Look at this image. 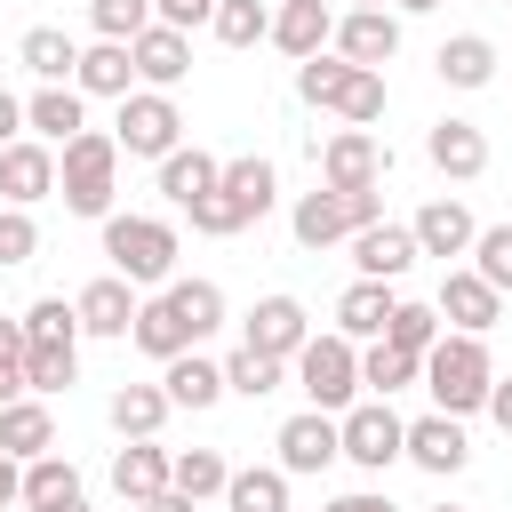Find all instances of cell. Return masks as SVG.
Segmentation results:
<instances>
[{
  "label": "cell",
  "mask_w": 512,
  "mask_h": 512,
  "mask_svg": "<svg viewBox=\"0 0 512 512\" xmlns=\"http://www.w3.org/2000/svg\"><path fill=\"white\" fill-rule=\"evenodd\" d=\"M88 24H96V40H136L160 16H152V0H88Z\"/></svg>",
  "instance_id": "43"
},
{
  "label": "cell",
  "mask_w": 512,
  "mask_h": 512,
  "mask_svg": "<svg viewBox=\"0 0 512 512\" xmlns=\"http://www.w3.org/2000/svg\"><path fill=\"white\" fill-rule=\"evenodd\" d=\"M0 504H24V464L0 456Z\"/></svg>",
  "instance_id": "51"
},
{
  "label": "cell",
  "mask_w": 512,
  "mask_h": 512,
  "mask_svg": "<svg viewBox=\"0 0 512 512\" xmlns=\"http://www.w3.org/2000/svg\"><path fill=\"white\" fill-rule=\"evenodd\" d=\"M8 144H24V104L0 88V152H8Z\"/></svg>",
  "instance_id": "49"
},
{
  "label": "cell",
  "mask_w": 512,
  "mask_h": 512,
  "mask_svg": "<svg viewBox=\"0 0 512 512\" xmlns=\"http://www.w3.org/2000/svg\"><path fill=\"white\" fill-rule=\"evenodd\" d=\"M416 376H424V360H416V352H392V344H368V352H360V384H368L376 400H392V392H400V384H416Z\"/></svg>",
  "instance_id": "39"
},
{
  "label": "cell",
  "mask_w": 512,
  "mask_h": 512,
  "mask_svg": "<svg viewBox=\"0 0 512 512\" xmlns=\"http://www.w3.org/2000/svg\"><path fill=\"white\" fill-rule=\"evenodd\" d=\"M464 456H472V440H464V416H416L408 424V464H424V472H464Z\"/></svg>",
  "instance_id": "21"
},
{
  "label": "cell",
  "mask_w": 512,
  "mask_h": 512,
  "mask_svg": "<svg viewBox=\"0 0 512 512\" xmlns=\"http://www.w3.org/2000/svg\"><path fill=\"white\" fill-rule=\"evenodd\" d=\"M160 296H168V304H176V320H184V328H192V344H200V336H216V328H224V288H216V280H168V288H160Z\"/></svg>",
  "instance_id": "33"
},
{
  "label": "cell",
  "mask_w": 512,
  "mask_h": 512,
  "mask_svg": "<svg viewBox=\"0 0 512 512\" xmlns=\"http://www.w3.org/2000/svg\"><path fill=\"white\" fill-rule=\"evenodd\" d=\"M296 384H304V400L312 408H352L360 400V352H352V336H312L304 352H296Z\"/></svg>",
  "instance_id": "6"
},
{
  "label": "cell",
  "mask_w": 512,
  "mask_h": 512,
  "mask_svg": "<svg viewBox=\"0 0 512 512\" xmlns=\"http://www.w3.org/2000/svg\"><path fill=\"white\" fill-rule=\"evenodd\" d=\"M344 128H376L384 120V72H352V88H344Z\"/></svg>",
  "instance_id": "46"
},
{
  "label": "cell",
  "mask_w": 512,
  "mask_h": 512,
  "mask_svg": "<svg viewBox=\"0 0 512 512\" xmlns=\"http://www.w3.org/2000/svg\"><path fill=\"white\" fill-rule=\"evenodd\" d=\"M136 352H152V360L168 368L176 352H200V344H192V328L176 320V304H168V296H152V304L136 312Z\"/></svg>",
  "instance_id": "32"
},
{
  "label": "cell",
  "mask_w": 512,
  "mask_h": 512,
  "mask_svg": "<svg viewBox=\"0 0 512 512\" xmlns=\"http://www.w3.org/2000/svg\"><path fill=\"white\" fill-rule=\"evenodd\" d=\"M472 272H480V280H488L496 296L512 288V224H488V232L472 240Z\"/></svg>",
  "instance_id": "45"
},
{
  "label": "cell",
  "mask_w": 512,
  "mask_h": 512,
  "mask_svg": "<svg viewBox=\"0 0 512 512\" xmlns=\"http://www.w3.org/2000/svg\"><path fill=\"white\" fill-rule=\"evenodd\" d=\"M168 488H176V496H192V504H208V496H224V488H232V464H224L216 448H184V456L168 464Z\"/></svg>",
  "instance_id": "34"
},
{
  "label": "cell",
  "mask_w": 512,
  "mask_h": 512,
  "mask_svg": "<svg viewBox=\"0 0 512 512\" xmlns=\"http://www.w3.org/2000/svg\"><path fill=\"white\" fill-rule=\"evenodd\" d=\"M352 8H384V0H352Z\"/></svg>",
  "instance_id": "58"
},
{
  "label": "cell",
  "mask_w": 512,
  "mask_h": 512,
  "mask_svg": "<svg viewBox=\"0 0 512 512\" xmlns=\"http://www.w3.org/2000/svg\"><path fill=\"white\" fill-rule=\"evenodd\" d=\"M128 56H136V80H152L160 96L192 72V32H176V24H152V32H136L128 40Z\"/></svg>",
  "instance_id": "15"
},
{
  "label": "cell",
  "mask_w": 512,
  "mask_h": 512,
  "mask_svg": "<svg viewBox=\"0 0 512 512\" xmlns=\"http://www.w3.org/2000/svg\"><path fill=\"white\" fill-rule=\"evenodd\" d=\"M272 448H280V472H288V480H296V472H328V464L344 456V424H336L328 408H304V416L280 424Z\"/></svg>",
  "instance_id": "9"
},
{
  "label": "cell",
  "mask_w": 512,
  "mask_h": 512,
  "mask_svg": "<svg viewBox=\"0 0 512 512\" xmlns=\"http://www.w3.org/2000/svg\"><path fill=\"white\" fill-rule=\"evenodd\" d=\"M104 416H112V432H120V440H152V432L168 424V392H160V384H120Z\"/></svg>",
  "instance_id": "31"
},
{
  "label": "cell",
  "mask_w": 512,
  "mask_h": 512,
  "mask_svg": "<svg viewBox=\"0 0 512 512\" xmlns=\"http://www.w3.org/2000/svg\"><path fill=\"white\" fill-rule=\"evenodd\" d=\"M24 336H32V344H80V304L40 296V304L24 312Z\"/></svg>",
  "instance_id": "44"
},
{
  "label": "cell",
  "mask_w": 512,
  "mask_h": 512,
  "mask_svg": "<svg viewBox=\"0 0 512 512\" xmlns=\"http://www.w3.org/2000/svg\"><path fill=\"white\" fill-rule=\"evenodd\" d=\"M104 256L128 288H160L176 272V224L160 216H104Z\"/></svg>",
  "instance_id": "3"
},
{
  "label": "cell",
  "mask_w": 512,
  "mask_h": 512,
  "mask_svg": "<svg viewBox=\"0 0 512 512\" xmlns=\"http://www.w3.org/2000/svg\"><path fill=\"white\" fill-rule=\"evenodd\" d=\"M488 416L512 432V376H496V384H488Z\"/></svg>",
  "instance_id": "52"
},
{
  "label": "cell",
  "mask_w": 512,
  "mask_h": 512,
  "mask_svg": "<svg viewBox=\"0 0 512 512\" xmlns=\"http://www.w3.org/2000/svg\"><path fill=\"white\" fill-rule=\"evenodd\" d=\"M496 8H512V0H496Z\"/></svg>",
  "instance_id": "60"
},
{
  "label": "cell",
  "mask_w": 512,
  "mask_h": 512,
  "mask_svg": "<svg viewBox=\"0 0 512 512\" xmlns=\"http://www.w3.org/2000/svg\"><path fill=\"white\" fill-rule=\"evenodd\" d=\"M416 256H424V248H416L408 224H368V232H352V264H360V280H400Z\"/></svg>",
  "instance_id": "20"
},
{
  "label": "cell",
  "mask_w": 512,
  "mask_h": 512,
  "mask_svg": "<svg viewBox=\"0 0 512 512\" xmlns=\"http://www.w3.org/2000/svg\"><path fill=\"white\" fill-rule=\"evenodd\" d=\"M392 8H408V16H432V8H440V0H392Z\"/></svg>",
  "instance_id": "56"
},
{
  "label": "cell",
  "mask_w": 512,
  "mask_h": 512,
  "mask_svg": "<svg viewBox=\"0 0 512 512\" xmlns=\"http://www.w3.org/2000/svg\"><path fill=\"white\" fill-rule=\"evenodd\" d=\"M432 512H464V504H432Z\"/></svg>",
  "instance_id": "59"
},
{
  "label": "cell",
  "mask_w": 512,
  "mask_h": 512,
  "mask_svg": "<svg viewBox=\"0 0 512 512\" xmlns=\"http://www.w3.org/2000/svg\"><path fill=\"white\" fill-rule=\"evenodd\" d=\"M72 376H80V352H72V344H32V352H24V392L48 400V392H64Z\"/></svg>",
  "instance_id": "42"
},
{
  "label": "cell",
  "mask_w": 512,
  "mask_h": 512,
  "mask_svg": "<svg viewBox=\"0 0 512 512\" xmlns=\"http://www.w3.org/2000/svg\"><path fill=\"white\" fill-rule=\"evenodd\" d=\"M432 72H440L448 88H488V80H496V40H480V32H456V40H440Z\"/></svg>",
  "instance_id": "28"
},
{
  "label": "cell",
  "mask_w": 512,
  "mask_h": 512,
  "mask_svg": "<svg viewBox=\"0 0 512 512\" xmlns=\"http://www.w3.org/2000/svg\"><path fill=\"white\" fill-rule=\"evenodd\" d=\"M168 408H216L224 400V360H200V352H176L168 376H160Z\"/></svg>",
  "instance_id": "26"
},
{
  "label": "cell",
  "mask_w": 512,
  "mask_h": 512,
  "mask_svg": "<svg viewBox=\"0 0 512 512\" xmlns=\"http://www.w3.org/2000/svg\"><path fill=\"white\" fill-rule=\"evenodd\" d=\"M24 128H32L40 144H56V152H64V144L88 128V120H80V88H40V96L24 104Z\"/></svg>",
  "instance_id": "29"
},
{
  "label": "cell",
  "mask_w": 512,
  "mask_h": 512,
  "mask_svg": "<svg viewBox=\"0 0 512 512\" xmlns=\"http://www.w3.org/2000/svg\"><path fill=\"white\" fill-rule=\"evenodd\" d=\"M168 464H176L168 448H152V440H128V448L112 456V488H120L128 504H152V496L168 488Z\"/></svg>",
  "instance_id": "27"
},
{
  "label": "cell",
  "mask_w": 512,
  "mask_h": 512,
  "mask_svg": "<svg viewBox=\"0 0 512 512\" xmlns=\"http://www.w3.org/2000/svg\"><path fill=\"white\" fill-rule=\"evenodd\" d=\"M184 216H192V232H208V240H232V232H248V224H240V208H232L224 192H208V200H200V208H184Z\"/></svg>",
  "instance_id": "48"
},
{
  "label": "cell",
  "mask_w": 512,
  "mask_h": 512,
  "mask_svg": "<svg viewBox=\"0 0 512 512\" xmlns=\"http://www.w3.org/2000/svg\"><path fill=\"white\" fill-rule=\"evenodd\" d=\"M440 336H448V328H440V312H432V304H400V312L384 320V336H376V344H392V352H416V360H424Z\"/></svg>",
  "instance_id": "38"
},
{
  "label": "cell",
  "mask_w": 512,
  "mask_h": 512,
  "mask_svg": "<svg viewBox=\"0 0 512 512\" xmlns=\"http://www.w3.org/2000/svg\"><path fill=\"white\" fill-rule=\"evenodd\" d=\"M336 56L360 64V72H384V64L400 56V16H392V8H352V16H336Z\"/></svg>",
  "instance_id": "10"
},
{
  "label": "cell",
  "mask_w": 512,
  "mask_h": 512,
  "mask_svg": "<svg viewBox=\"0 0 512 512\" xmlns=\"http://www.w3.org/2000/svg\"><path fill=\"white\" fill-rule=\"evenodd\" d=\"M432 312H440V328H456V336H488V328L504 320V296H496L480 272H448L440 296H432Z\"/></svg>",
  "instance_id": "11"
},
{
  "label": "cell",
  "mask_w": 512,
  "mask_h": 512,
  "mask_svg": "<svg viewBox=\"0 0 512 512\" xmlns=\"http://www.w3.org/2000/svg\"><path fill=\"white\" fill-rule=\"evenodd\" d=\"M224 512H288V472H280V464H248V472H232Z\"/></svg>",
  "instance_id": "35"
},
{
  "label": "cell",
  "mask_w": 512,
  "mask_h": 512,
  "mask_svg": "<svg viewBox=\"0 0 512 512\" xmlns=\"http://www.w3.org/2000/svg\"><path fill=\"white\" fill-rule=\"evenodd\" d=\"M16 64H24L40 88H72V72H80V40L56 32V24H32V32L16 40Z\"/></svg>",
  "instance_id": "19"
},
{
  "label": "cell",
  "mask_w": 512,
  "mask_h": 512,
  "mask_svg": "<svg viewBox=\"0 0 512 512\" xmlns=\"http://www.w3.org/2000/svg\"><path fill=\"white\" fill-rule=\"evenodd\" d=\"M216 184H224V160H216V152H200V144H192V152H168V160H160V192H168L176 208H200V200H208Z\"/></svg>",
  "instance_id": "24"
},
{
  "label": "cell",
  "mask_w": 512,
  "mask_h": 512,
  "mask_svg": "<svg viewBox=\"0 0 512 512\" xmlns=\"http://www.w3.org/2000/svg\"><path fill=\"white\" fill-rule=\"evenodd\" d=\"M384 168H392V152H384L368 128H336V136L320 144V184H328V192H376Z\"/></svg>",
  "instance_id": "8"
},
{
  "label": "cell",
  "mask_w": 512,
  "mask_h": 512,
  "mask_svg": "<svg viewBox=\"0 0 512 512\" xmlns=\"http://www.w3.org/2000/svg\"><path fill=\"white\" fill-rule=\"evenodd\" d=\"M136 512H200V504H192V496H176V488H160V496H152V504H136Z\"/></svg>",
  "instance_id": "55"
},
{
  "label": "cell",
  "mask_w": 512,
  "mask_h": 512,
  "mask_svg": "<svg viewBox=\"0 0 512 512\" xmlns=\"http://www.w3.org/2000/svg\"><path fill=\"white\" fill-rule=\"evenodd\" d=\"M128 80H136L128 40H96V48H80V72H72V88H80V96H136Z\"/></svg>",
  "instance_id": "23"
},
{
  "label": "cell",
  "mask_w": 512,
  "mask_h": 512,
  "mask_svg": "<svg viewBox=\"0 0 512 512\" xmlns=\"http://www.w3.org/2000/svg\"><path fill=\"white\" fill-rule=\"evenodd\" d=\"M368 224H384V200L376 192H304L296 200V216H288V232H296V248H328V240H352V232H368Z\"/></svg>",
  "instance_id": "4"
},
{
  "label": "cell",
  "mask_w": 512,
  "mask_h": 512,
  "mask_svg": "<svg viewBox=\"0 0 512 512\" xmlns=\"http://www.w3.org/2000/svg\"><path fill=\"white\" fill-rule=\"evenodd\" d=\"M72 496H88L80 472H72V456H32V464H24V504H32V512L72 504Z\"/></svg>",
  "instance_id": "36"
},
{
  "label": "cell",
  "mask_w": 512,
  "mask_h": 512,
  "mask_svg": "<svg viewBox=\"0 0 512 512\" xmlns=\"http://www.w3.org/2000/svg\"><path fill=\"white\" fill-rule=\"evenodd\" d=\"M24 400V360H0V408Z\"/></svg>",
  "instance_id": "53"
},
{
  "label": "cell",
  "mask_w": 512,
  "mask_h": 512,
  "mask_svg": "<svg viewBox=\"0 0 512 512\" xmlns=\"http://www.w3.org/2000/svg\"><path fill=\"white\" fill-rule=\"evenodd\" d=\"M408 232H416V248H424V256H472V240H480L472 208H464V200H448V192H440V200H424Z\"/></svg>",
  "instance_id": "16"
},
{
  "label": "cell",
  "mask_w": 512,
  "mask_h": 512,
  "mask_svg": "<svg viewBox=\"0 0 512 512\" xmlns=\"http://www.w3.org/2000/svg\"><path fill=\"white\" fill-rule=\"evenodd\" d=\"M328 512H392V504H384V496H376V488H352V496H336V504H328Z\"/></svg>",
  "instance_id": "54"
},
{
  "label": "cell",
  "mask_w": 512,
  "mask_h": 512,
  "mask_svg": "<svg viewBox=\"0 0 512 512\" xmlns=\"http://www.w3.org/2000/svg\"><path fill=\"white\" fill-rule=\"evenodd\" d=\"M392 312H400L392 280H352V288L336 296V336H384Z\"/></svg>",
  "instance_id": "25"
},
{
  "label": "cell",
  "mask_w": 512,
  "mask_h": 512,
  "mask_svg": "<svg viewBox=\"0 0 512 512\" xmlns=\"http://www.w3.org/2000/svg\"><path fill=\"white\" fill-rule=\"evenodd\" d=\"M112 176H120V136L104 128H80L56 160V192L72 216H112Z\"/></svg>",
  "instance_id": "2"
},
{
  "label": "cell",
  "mask_w": 512,
  "mask_h": 512,
  "mask_svg": "<svg viewBox=\"0 0 512 512\" xmlns=\"http://www.w3.org/2000/svg\"><path fill=\"white\" fill-rule=\"evenodd\" d=\"M248 352H272V360H296L304 344H312V320H304V304L296 296H264L256 312H248V336H240Z\"/></svg>",
  "instance_id": "13"
},
{
  "label": "cell",
  "mask_w": 512,
  "mask_h": 512,
  "mask_svg": "<svg viewBox=\"0 0 512 512\" xmlns=\"http://www.w3.org/2000/svg\"><path fill=\"white\" fill-rule=\"evenodd\" d=\"M280 376H288V360H272V352H232L224 360V392H240V400H264V392H280Z\"/></svg>",
  "instance_id": "40"
},
{
  "label": "cell",
  "mask_w": 512,
  "mask_h": 512,
  "mask_svg": "<svg viewBox=\"0 0 512 512\" xmlns=\"http://www.w3.org/2000/svg\"><path fill=\"white\" fill-rule=\"evenodd\" d=\"M32 352V336H24V320H0V360H24Z\"/></svg>",
  "instance_id": "50"
},
{
  "label": "cell",
  "mask_w": 512,
  "mask_h": 512,
  "mask_svg": "<svg viewBox=\"0 0 512 512\" xmlns=\"http://www.w3.org/2000/svg\"><path fill=\"white\" fill-rule=\"evenodd\" d=\"M424 160H432L448 184H472V176H488V136H480L472 120H432Z\"/></svg>",
  "instance_id": "14"
},
{
  "label": "cell",
  "mask_w": 512,
  "mask_h": 512,
  "mask_svg": "<svg viewBox=\"0 0 512 512\" xmlns=\"http://www.w3.org/2000/svg\"><path fill=\"white\" fill-rule=\"evenodd\" d=\"M72 304H80V328H88V336H136V312H144V304H136V288H128L120 272L88 280Z\"/></svg>",
  "instance_id": "17"
},
{
  "label": "cell",
  "mask_w": 512,
  "mask_h": 512,
  "mask_svg": "<svg viewBox=\"0 0 512 512\" xmlns=\"http://www.w3.org/2000/svg\"><path fill=\"white\" fill-rule=\"evenodd\" d=\"M208 32H216L224 48H256V40H272V8H264V0H216Z\"/></svg>",
  "instance_id": "37"
},
{
  "label": "cell",
  "mask_w": 512,
  "mask_h": 512,
  "mask_svg": "<svg viewBox=\"0 0 512 512\" xmlns=\"http://www.w3.org/2000/svg\"><path fill=\"white\" fill-rule=\"evenodd\" d=\"M48 512H88V496H72V504H48Z\"/></svg>",
  "instance_id": "57"
},
{
  "label": "cell",
  "mask_w": 512,
  "mask_h": 512,
  "mask_svg": "<svg viewBox=\"0 0 512 512\" xmlns=\"http://www.w3.org/2000/svg\"><path fill=\"white\" fill-rule=\"evenodd\" d=\"M40 256V224L32 208H0V264H32Z\"/></svg>",
  "instance_id": "47"
},
{
  "label": "cell",
  "mask_w": 512,
  "mask_h": 512,
  "mask_svg": "<svg viewBox=\"0 0 512 512\" xmlns=\"http://www.w3.org/2000/svg\"><path fill=\"white\" fill-rule=\"evenodd\" d=\"M232 208H240V224H256L264 208H272V160L264 152H240V160H224V184H216Z\"/></svg>",
  "instance_id": "30"
},
{
  "label": "cell",
  "mask_w": 512,
  "mask_h": 512,
  "mask_svg": "<svg viewBox=\"0 0 512 512\" xmlns=\"http://www.w3.org/2000/svg\"><path fill=\"white\" fill-rule=\"evenodd\" d=\"M0 456H16V464L56 456V416H48V400H16V408H0Z\"/></svg>",
  "instance_id": "22"
},
{
  "label": "cell",
  "mask_w": 512,
  "mask_h": 512,
  "mask_svg": "<svg viewBox=\"0 0 512 512\" xmlns=\"http://www.w3.org/2000/svg\"><path fill=\"white\" fill-rule=\"evenodd\" d=\"M328 40H336V16H328V0H280V8H272V48H288L296 64H312Z\"/></svg>",
  "instance_id": "18"
},
{
  "label": "cell",
  "mask_w": 512,
  "mask_h": 512,
  "mask_svg": "<svg viewBox=\"0 0 512 512\" xmlns=\"http://www.w3.org/2000/svg\"><path fill=\"white\" fill-rule=\"evenodd\" d=\"M488 384H496V368H488V344H480V336H456V328H448V336L424 352V392H432L440 416L488 408Z\"/></svg>",
  "instance_id": "1"
},
{
  "label": "cell",
  "mask_w": 512,
  "mask_h": 512,
  "mask_svg": "<svg viewBox=\"0 0 512 512\" xmlns=\"http://www.w3.org/2000/svg\"><path fill=\"white\" fill-rule=\"evenodd\" d=\"M48 192H56V144H40V136L8 144V152H0V200H8V208H32V200H48Z\"/></svg>",
  "instance_id": "12"
},
{
  "label": "cell",
  "mask_w": 512,
  "mask_h": 512,
  "mask_svg": "<svg viewBox=\"0 0 512 512\" xmlns=\"http://www.w3.org/2000/svg\"><path fill=\"white\" fill-rule=\"evenodd\" d=\"M336 424H344V456H352L360 472H384V464L408 456V424H400L384 400H352Z\"/></svg>",
  "instance_id": "7"
},
{
  "label": "cell",
  "mask_w": 512,
  "mask_h": 512,
  "mask_svg": "<svg viewBox=\"0 0 512 512\" xmlns=\"http://www.w3.org/2000/svg\"><path fill=\"white\" fill-rule=\"evenodd\" d=\"M112 136H120L128 160H168V152H184V112H176L160 88H136V96H120Z\"/></svg>",
  "instance_id": "5"
},
{
  "label": "cell",
  "mask_w": 512,
  "mask_h": 512,
  "mask_svg": "<svg viewBox=\"0 0 512 512\" xmlns=\"http://www.w3.org/2000/svg\"><path fill=\"white\" fill-rule=\"evenodd\" d=\"M352 72H360V64H344V56H312V64H296V96L336 112V104H344V88H352Z\"/></svg>",
  "instance_id": "41"
}]
</instances>
